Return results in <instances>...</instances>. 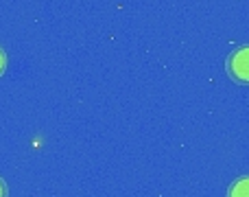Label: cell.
I'll use <instances>...</instances> for the list:
<instances>
[{
  "label": "cell",
  "mask_w": 249,
  "mask_h": 197,
  "mask_svg": "<svg viewBox=\"0 0 249 197\" xmlns=\"http://www.w3.org/2000/svg\"><path fill=\"white\" fill-rule=\"evenodd\" d=\"M228 73L234 81L249 86V46H241L230 55Z\"/></svg>",
  "instance_id": "1"
},
{
  "label": "cell",
  "mask_w": 249,
  "mask_h": 197,
  "mask_svg": "<svg viewBox=\"0 0 249 197\" xmlns=\"http://www.w3.org/2000/svg\"><path fill=\"white\" fill-rule=\"evenodd\" d=\"M228 197H249V176L234 182V184L230 186Z\"/></svg>",
  "instance_id": "2"
},
{
  "label": "cell",
  "mask_w": 249,
  "mask_h": 197,
  "mask_svg": "<svg viewBox=\"0 0 249 197\" xmlns=\"http://www.w3.org/2000/svg\"><path fill=\"white\" fill-rule=\"evenodd\" d=\"M7 68V57H4V53H2V48H0V75H2V70Z\"/></svg>",
  "instance_id": "3"
},
{
  "label": "cell",
  "mask_w": 249,
  "mask_h": 197,
  "mask_svg": "<svg viewBox=\"0 0 249 197\" xmlns=\"http://www.w3.org/2000/svg\"><path fill=\"white\" fill-rule=\"evenodd\" d=\"M0 197H7V186H4L2 180H0Z\"/></svg>",
  "instance_id": "4"
}]
</instances>
